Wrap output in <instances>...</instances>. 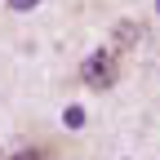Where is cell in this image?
Masks as SVG:
<instances>
[{"label":"cell","instance_id":"5b68a950","mask_svg":"<svg viewBox=\"0 0 160 160\" xmlns=\"http://www.w3.org/2000/svg\"><path fill=\"white\" fill-rule=\"evenodd\" d=\"M156 13H160V0H156Z\"/></svg>","mask_w":160,"mask_h":160},{"label":"cell","instance_id":"3957f363","mask_svg":"<svg viewBox=\"0 0 160 160\" xmlns=\"http://www.w3.org/2000/svg\"><path fill=\"white\" fill-rule=\"evenodd\" d=\"M9 5H13V9H36L40 0H9Z\"/></svg>","mask_w":160,"mask_h":160},{"label":"cell","instance_id":"7a4b0ae2","mask_svg":"<svg viewBox=\"0 0 160 160\" xmlns=\"http://www.w3.org/2000/svg\"><path fill=\"white\" fill-rule=\"evenodd\" d=\"M62 125H67V129H85V111H80V107L71 102V107L62 111Z\"/></svg>","mask_w":160,"mask_h":160},{"label":"cell","instance_id":"6da1fadb","mask_svg":"<svg viewBox=\"0 0 160 160\" xmlns=\"http://www.w3.org/2000/svg\"><path fill=\"white\" fill-rule=\"evenodd\" d=\"M80 80H85L89 89H111L116 80H120V58L116 49H93L85 58V67H80Z\"/></svg>","mask_w":160,"mask_h":160},{"label":"cell","instance_id":"277c9868","mask_svg":"<svg viewBox=\"0 0 160 160\" xmlns=\"http://www.w3.org/2000/svg\"><path fill=\"white\" fill-rule=\"evenodd\" d=\"M13 160H45V156H40V151H18Z\"/></svg>","mask_w":160,"mask_h":160}]
</instances>
